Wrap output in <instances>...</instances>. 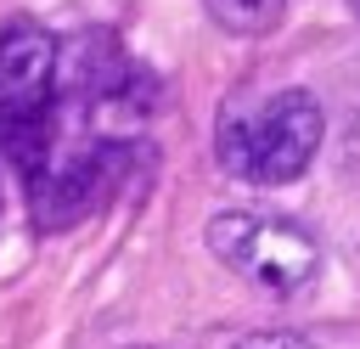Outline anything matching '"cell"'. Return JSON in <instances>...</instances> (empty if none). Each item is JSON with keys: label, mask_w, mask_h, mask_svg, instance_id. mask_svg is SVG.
<instances>
[{"label": "cell", "mask_w": 360, "mask_h": 349, "mask_svg": "<svg viewBox=\"0 0 360 349\" xmlns=\"http://www.w3.org/2000/svg\"><path fill=\"white\" fill-rule=\"evenodd\" d=\"M321 152V101L309 90H276L264 101H231L214 129V158L231 180L287 186Z\"/></svg>", "instance_id": "obj_1"}, {"label": "cell", "mask_w": 360, "mask_h": 349, "mask_svg": "<svg viewBox=\"0 0 360 349\" xmlns=\"http://www.w3.org/2000/svg\"><path fill=\"white\" fill-rule=\"evenodd\" d=\"M208 248H214V259L225 270H236L242 281H253L259 293H276V298L309 287L315 270H321L315 236L298 220L270 214V208H225V214H214Z\"/></svg>", "instance_id": "obj_2"}, {"label": "cell", "mask_w": 360, "mask_h": 349, "mask_svg": "<svg viewBox=\"0 0 360 349\" xmlns=\"http://www.w3.org/2000/svg\"><path fill=\"white\" fill-rule=\"evenodd\" d=\"M231 349H315V343L298 338V332H248V338H236Z\"/></svg>", "instance_id": "obj_4"}, {"label": "cell", "mask_w": 360, "mask_h": 349, "mask_svg": "<svg viewBox=\"0 0 360 349\" xmlns=\"http://www.w3.org/2000/svg\"><path fill=\"white\" fill-rule=\"evenodd\" d=\"M202 11H208L225 34H236V39H259V34H270V28L281 23L287 0H202Z\"/></svg>", "instance_id": "obj_3"}]
</instances>
